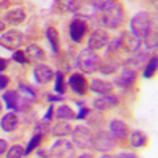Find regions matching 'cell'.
Segmentation results:
<instances>
[{
	"label": "cell",
	"mask_w": 158,
	"mask_h": 158,
	"mask_svg": "<svg viewBox=\"0 0 158 158\" xmlns=\"http://www.w3.org/2000/svg\"><path fill=\"white\" fill-rule=\"evenodd\" d=\"M101 24L108 29H117L123 21V8L118 2H114L108 8L101 10Z\"/></svg>",
	"instance_id": "6da1fadb"
},
{
	"label": "cell",
	"mask_w": 158,
	"mask_h": 158,
	"mask_svg": "<svg viewBox=\"0 0 158 158\" xmlns=\"http://www.w3.org/2000/svg\"><path fill=\"white\" fill-rule=\"evenodd\" d=\"M147 59V54H141V56H138V57H135V59H130V60H125L123 62V68H127V70H130V71H138L139 68H141V65H142V62Z\"/></svg>",
	"instance_id": "cb8c5ba5"
},
{
	"label": "cell",
	"mask_w": 158,
	"mask_h": 158,
	"mask_svg": "<svg viewBox=\"0 0 158 158\" xmlns=\"http://www.w3.org/2000/svg\"><path fill=\"white\" fill-rule=\"evenodd\" d=\"M130 27H131V33L135 36L144 38L149 32H152V19L146 11H141L130 21Z\"/></svg>",
	"instance_id": "3957f363"
},
{
	"label": "cell",
	"mask_w": 158,
	"mask_h": 158,
	"mask_svg": "<svg viewBox=\"0 0 158 158\" xmlns=\"http://www.w3.org/2000/svg\"><path fill=\"white\" fill-rule=\"evenodd\" d=\"M76 65H77V68L84 73H95L101 65V59L94 51L82 49L76 57Z\"/></svg>",
	"instance_id": "7a4b0ae2"
},
{
	"label": "cell",
	"mask_w": 158,
	"mask_h": 158,
	"mask_svg": "<svg viewBox=\"0 0 158 158\" xmlns=\"http://www.w3.org/2000/svg\"><path fill=\"white\" fill-rule=\"evenodd\" d=\"M51 156H56V158H71L74 156V147L68 141L65 139H59L54 146L51 147V152H49Z\"/></svg>",
	"instance_id": "9c48e42d"
},
{
	"label": "cell",
	"mask_w": 158,
	"mask_h": 158,
	"mask_svg": "<svg viewBox=\"0 0 158 158\" xmlns=\"http://www.w3.org/2000/svg\"><path fill=\"white\" fill-rule=\"evenodd\" d=\"M117 97H112V95H101L100 98H97L94 101V108L97 111H108L111 108H114L117 104Z\"/></svg>",
	"instance_id": "5bb4252c"
},
{
	"label": "cell",
	"mask_w": 158,
	"mask_h": 158,
	"mask_svg": "<svg viewBox=\"0 0 158 158\" xmlns=\"http://www.w3.org/2000/svg\"><path fill=\"white\" fill-rule=\"evenodd\" d=\"M6 67H8V60H5V59L0 57V71H3Z\"/></svg>",
	"instance_id": "60d3db41"
},
{
	"label": "cell",
	"mask_w": 158,
	"mask_h": 158,
	"mask_svg": "<svg viewBox=\"0 0 158 158\" xmlns=\"http://www.w3.org/2000/svg\"><path fill=\"white\" fill-rule=\"evenodd\" d=\"M81 5V0H57V8L63 13H77Z\"/></svg>",
	"instance_id": "e0dca14e"
},
{
	"label": "cell",
	"mask_w": 158,
	"mask_h": 158,
	"mask_svg": "<svg viewBox=\"0 0 158 158\" xmlns=\"http://www.w3.org/2000/svg\"><path fill=\"white\" fill-rule=\"evenodd\" d=\"M109 130H111V135L115 139H125L127 135H128V127L122 120H111Z\"/></svg>",
	"instance_id": "9a60e30c"
},
{
	"label": "cell",
	"mask_w": 158,
	"mask_h": 158,
	"mask_svg": "<svg viewBox=\"0 0 158 158\" xmlns=\"http://www.w3.org/2000/svg\"><path fill=\"white\" fill-rule=\"evenodd\" d=\"M115 0H90V5L94 6L95 10H104L108 8L109 5H112Z\"/></svg>",
	"instance_id": "4dcf8cb0"
},
{
	"label": "cell",
	"mask_w": 158,
	"mask_h": 158,
	"mask_svg": "<svg viewBox=\"0 0 158 158\" xmlns=\"http://www.w3.org/2000/svg\"><path fill=\"white\" fill-rule=\"evenodd\" d=\"M68 84L77 95H84L87 90V81L81 73H73L68 79Z\"/></svg>",
	"instance_id": "7c38bea8"
},
{
	"label": "cell",
	"mask_w": 158,
	"mask_h": 158,
	"mask_svg": "<svg viewBox=\"0 0 158 158\" xmlns=\"http://www.w3.org/2000/svg\"><path fill=\"white\" fill-rule=\"evenodd\" d=\"M54 74L56 73L52 71V68H49L44 63H40L33 68V76L36 79V82H40V84H48L51 79L54 77Z\"/></svg>",
	"instance_id": "8fae6325"
},
{
	"label": "cell",
	"mask_w": 158,
	"mask_h": 158,
	"mask_svg": "<svg viewBox=\"0 0 158 158\" xmlns=\"http://www.w3.org/2000/svg\"><path fill=\"white\" fill-rule=\"evenodd\" d=\"M94 149L98 152H109L114 149V136L108 131H98L94 136Z\"/></svg>",
	"instance_id": "ba28073f"
},
{
	"label": "cell",
	"mask_w": 158,
	"mask_h": 158,
	"mask_svg": "<svg viewBox=\"0 0 158 158\" xmlns=\"http://www.w3.org/2000/svg\"><path fill=\"white\" fill-rule=\"evenodd\" d=\"M5 155L8 158H19V156H25V149L21 146H13L10 147L8 152H5Z\"/></svg>",
	"instance_id": "83f0119b"
},
{
	"label": "cell",
	"mask_w": 158,
	"mask_h": 158,
	"mask_svg": "<svg viewBox=\"0 0 158 158\" xmlns=\"http://www.w3.org/2000/svg\"><path fill=\"white\" fill-rule=\"evenodd\" d=\"M3 100L6 101V106L13 111H21L30 104V98L19 95V92H6L3 95Z\"/></svg>",
	"instance_id": "8992f818"
},
{
	"label": "cell",
	"mask_w": 158,
	"mask_h": 158,
	"mask_svg": "<svg viewBox=\"0 0 158 158\" xmlns=\"http://www.w3.org/2000/svg\"><path fill=\"white\" fill-rule=\"evenodd\" d=\"M56 115H57V118H60V120H71V118L76 117L74 111H73L70 106H67V104H62V106H59L57 111H56Z\"/></svg>",
	"instance_id": "484cf974"
},
{
	"label": "cell",
	"mask_w": 158,
	"mask_h": 158,
	"mask_svg": "<svg viewBox=\"0 0 158 158\" xmlns=\"http://www.w3.org/2000/svg\"><path fill=\"white\" fill-rule=\"evenodd\" d=\"M40 142H41V135H35L32 139H30V142H29V146H27V149H25V155H29L33 149H36L38 146H40Z\"/></svg>",
	"instance_id": "d6a6232c"
},
{
	"label": "cell",
	"mask_w": 158,
	"mask_h": 158,
	"mask_svg": "<svg viewBox=\"0 0 158 158\" xmlns=\"http://www.w3.org/2000/svg\"><path fill=\"white\" fill-rule=\"evenodd\" d=\"M6 149H8L6 141H5V139H0V155H3V153L6 152Z\"/></svg>",
	"instance_id": "ab89813d"
},
{
	"label": "cell",
	"mask_w": 158,
	"mask_h": 158,
	"mask_svg": "<svg viewBox=\"0 0 158 158\" xmlns=\"http://www.w3.org/2000/svg\"><path fill=\"white\" fill-rule=\"evenodd\" d=\"M117 68H118V67H117L115 63H112V62H108V63H103V62H101V65H100L98 70H100L103 74H112Z\"/></svg>",
	"instance_id": "1f68e13d"
},
{
	"label": "cell",
	"mask_w": 158,
	"mask_h": 158,
	"mask_svg": "<svg viewBox=\"0 0 158 158\" xmlns=\"http://www.w3.org/2000/svg\"><path fill=\"white\" fill-rule=\"evenodd\" d=\"M24 54H25V57H27V59H30L33 62H38V60H43L44 59L43 49L40 48V46H36V44H29L27 49L24 51Z\"/></svg>",
	"instance_id": "603a6c76"
},
{
	"label": "cell",
	"mask_w": 158,
	"mask_h": 158,
	"mask_svg": "<svg viewBox=\"0 0 158 158\" xmlns=\"http://www.w3.org/2000/svg\"><path fill=\"white\" fill-rule=\"evenodd\" d=\"M120 44H122V35L118 36V38L115 40V41H112V43H111V46H109V51H115V49H117L118 46H120Z\"/></svg>",
	"instance_id": "8d00e7d4"
},
{
	"label": "cell",
	"mask_w": 158,
	"mask_h": 158,
	"mask_svg": "<svg viewBox=\"0 0 158 158\" xmlns=\"http://www.w3.org/2000/svg\"><path fill=\"white\" fill-rule=\"evenodd\" d=\"M52 115H54V109H52V106H51V108L48 109V114H46L44 118H46V120H49V118H52Z\"/></svg>",
	"instance_id": "b9f144b4"
},
{
	"label": "cell",
	"mask_w": 158,
	"mask_h": 158,
	"mask_svg": "<svg viewBox=\"0 0 158 158\" xmlns=\"http://www.w3.org/2000/svg\"><path fill=\"white\" fill-rule=\"evenodd\" d=\"M118 156H130V158H135L136 155H135V153H120Z\"/></svg>",
	"instance_id": "7bdbcfd3"
},
{
	"label": "cell",
	"mask_w": 158,
	"mask_h": 158,
	"mask_svg": "<svg viewBox=\"0 0 158 158\" xmlns=\"http://www.w3.org/2000/svg\"><path fill=\"white\" fill-rule=\"evenodd\" d=\"M135 79H136V73H135V71H130V70L123 68L122 76H118V77L115 79V84L120 85L122 89H128L131 84L135 82Z\"/></svg>",
	"instance_id": "ac0fdd59"
},
{
	"label": "cell",
	"mask_w": 158,
	"mask_h": 158,
	"mask_svg": "<svg viewBox=\"0 0 158 158\" xmlns=\"http://www.w3.org/2000/svg\"><path fill=\"white\" fill-rule=\"evenodd\" d=\"M13 60H16L18 63H25V62H27V57H25V54H24V52L22 51H16L15 52V54H13Z\"/></svg>",
	"instance_id": "836d02e7"
},
{
	"label": "cell",
	"mask_w": 158,
	"mask_h": 158,
	"mask_svg": "<svg viewBox=\"0 0 158 158\" xmlns=\"http://www.w3.org/2000/svg\"><path fill=\"white\" fill-rule=\"evenodd\" d=\"M87 114H90V111H89L87 108H82L81 111H79V114H76V117H77V118H85Z\"/></svg>",
	"instance_id": "f35d334b"
},
{
	"label": "cell",
	"mask_w": 158,
	"mask_h": 158,
	"mask_svg": "<svg viewBox=\"0 0 158 158\" xmlns=\"http://www.w3.org/2000/svg\"><path fill=\"white\" fill-rule=\"evenodd\" d=\"M109 43V35L106 30L103 29H97L90 33L89 36V41H87V49L90 51H97V49H101L104 46H108Z\"/></svg>",
	"instance_id": "52a82bcc"
},
{
	"label": "cell",
	"mask_w": 158,
	"mask_h": 158,
	"mask_svg": "<svg viewBox=\"0 0 158 158\" xmlns=\"http://www.w3.org/2000/svg\"><path fill=\"white\" fill-rule=\"evenodd\" d=\"M0 111H2V103H0Z\"/></svg>",
	"instance_id": "bcb514c9"
},
{
	"label": "cell",
	"mask_w": 158,
	"mask_h": 158,
	"mask_svg": "<svg viewBox=\"0 0 158 158\" xmlns=\"http://www.w3.org/2000/svg\"><path fill=\"white\" fill-rule=\"evenodd\" d=\"M114 85L108 81H101V79H94L90 82V90L95 92V94H100V95H109L112 92Z\"/></svg>",
	"instance_id": "2e32d148"
},
{
	"label": "cell",
	"mask_w": 158,
	"mask_h": 158,
	"mask_svg": "<svg viewBox=\"0 0 158 158\" xmlns=\"http://www.w3.org/2000/svg\"><path fill=\"white\" fill-rule=\"evenodd\" d=\"M155 71H156V57H152L147 63L146 70H144V77H147V79L152 77L155 74Z\"/></svg>",
	"instance_id": "f1b7e54d"
},
{
	"label": "cell",
	"mask_w": 158,
	"mask_h": 158,
	"mask_svg": "<svg viewBox=\"0 0 158 158\" xmlns=\"http://www.w3.org/2000/svg\"><path fill=\"white\" fill-rule=\"evenodd\" d=\"M144 38H146V48H147V49H156V44H158V35H156V30L149 32Z\"/></svg>",
	"instance_id": "4316f807"
},
{
	"label": "cell",
	"mask_w": 158,
	"mask_h": 158,
	"mask_svg": "<svg viewBox=\"0 0 158 158\" xmlns=\"http://www.w3.org/2000/svg\"><path fill=\"white\" fill-rule=\"evenodd\" d=\"M56 92L57 94H65V79H63V74L60 73V71H57L56 73Z\"/></svg>",
	"instance_id": "f546056e"
},
{
	"label": "cell",
	"mask_w": 158,
	"mask_h": 158,
	"mask_svg": "<svg viewBox=\"0 0 158 158\" xmlns=\"http://www.w3.org/2000/svg\"><path fill=\"white\" fill-rule=\"evenodd\" d=\"M71 133H73V141L79 149H84V150L94 149V135L89 131L87 127L77 125Z\"/></svg>",
	"instance_id": "277c9868"
},
{
	"label": "cell",
	"mask_w": 158,
	"mask_h": 158,
	"mask_svg": "<svg viewBox=\"0 0 158 158\" xmlns=\"http://www.w3.org/2000/svg\"><path fill=\"white\" fill-rule=\"evenodd\" d=\"M25 19V11L22 8H15L6 13V21L10 24H21Z\"/></svg>",
	"instance_id": "d4e9b609"
},
{
	"label": "cell",
	"mask_w": 158,
	"mask_h": 158,
	"mask_svg": "<svg viewBox=\"0 0 158 158\" xmlns=\"http://www.w3.org/2000/svg\"><path fill=\"white\" fill-rule=\"evenodd\" d=\"M87 33V24L82 19H74L70 25V38L74 43H81Z\"/></svg>",
	"instance_id": "30bf717a"
},
{
	"label": "cell",
	"mask_w": 158,
	"mask_h": 158,
	"mask_svg": "<svg viewBox=\"0 0 158 158\" xmlns=\"http://www.w3.org/2000/svg\"><path fill=\"white\" fill-rule=\"evenodd\" d=\"M8 82H10L8 76H5V74H0V89H6Z\"/></svg>",
	"instance_id": "74e56055"
},
{
	"label": "cell",
	"mask_w": 158,
	"mask_h": 158,
	"mask_svg": "<svg viewBox=\"0 0 158 158\" xmlns=\"http://www.w3.org/2000/svg\"><path fill=\"white\" fill-rule=\"evenodd\" d=\"M19 89L24 92V95H25V94H29L32 98L35 97V90H32V87H30V85H24V84H19Z\"/></svg>",
	"instance_id": "e575fe53"
},
{
	"label": "cell",
	"mask_w": 158,
	"mask_h": 158,
	"mask_svg": "<svg viewBox=\"0 0 158 158\" xmlns=\"http://www.w3.org/2000/svg\"><path fill=\"white\" fill-rule=\"evenodd\" d=\"M128 141H130V146H131V147L139 149V147H142V146H146V142H147V136L144 135L142 131L135 130V131H131V133H130Z\"/></svg>",
	"instance_id": "ffe728a7"
},
{
	"label": "cell",
	"mask_w": 158,
	"mask_h": 158,
	"mask_svg": "<svg viewBox=\"0 0 158 158\" xmlns=\"http://www.w3.org/2000/svg\"><path fill=\"white\" fill-rule=\"evenodd\" d=\"M36 130L43 131V133H44V131H49V130H51V128H49V125H48V120H46V118H44L43 122H40V123L36 125Z\"/></svg>",
	"instance_id": "d590c367"
},
{
	"label": "cell",
	"mask_w": 158,
	"mask_h": 158,
	"mask_svg": "<svg viewBox=\"0 0 158 158\" xmlns=\"http://www.w3.org/2000/svg\"><path fill=\"white\" fill-rule=\"evenodd\" d=\"M36 155H40V156H44L46 153H44V150H40V152H36Z\"/></svg>",
	"instance_id": "f6af8a7d"
},
{
	"label": "cell",
	"mask_w": 158,
	"mask_h": 158,
	"mask_svg": "<svg viewBox=\"0 0 158 158\" xmlns=\"http://www.w3.org/2000/svg\"><path fill=\"white\" fill-rule=\"evenodd\" d=\"M46 36L49 40V43H51V48H52V52L54 54H57V52L60 51V35L57 32L56 27H49L46 30Z\"/></svg>",
	"instance_id": "7402d4cb"
},
{
	"label": "cell",
	"mask_w": 158,
	"mask_h": 158,
	"mask_svg": "<svg viewBox=\"0 0 158 158\" xmlns=\"http://www.w3.org/2000/svg\"><path fill=\"white\" fill-rule=\"evenodd\" d=\"M24 33L19 30H6L2 36H0V46H3L10 51H16L18 48H21L24 44Z\"/></svg>",
	"instance_id": "5b68a950"
},
{
	"label": "cell",
	"mask_w": 158,
	"mask_h": 158,
	"mask_svg": "<svg viewBox=\"0 0 158 158\" xmlns=\"http://www.w3.org/2000/svg\"><path fill=\"white\" fill-rule=\"evenodd\" d=\"M122 46L127 52H136L141 48V38L135 36L133 33H123L122 35Z\"/></svg>",
	"instance_id": "4fadbf2b"
},
{
	"label": "cell",
	"mask_w": 158,
	"mask_h": 158,
	"mask_svg": "<svg viewBox=\"0 0 158 158\" xmlns=\"http://www.w3.org/2000/svg\"><path fill=\"white\" fill-rule=\"evenodd\" d=\"M3 30H5V24L0 21V32H3Z\"/></svg>",
	"instance_id": "ee69618b"
},
{
	"label": "cell",
	"mask_w": 158,
	"mask_h": 158,
	"mask_svg": "<svg viewBox=\"0 0 158 158\" xmlns=\"http://www.w3.org/2000/svg\"><path fill=\"white\" fill-rule=\"evenodd\" d=\"M18 127V115L16 114H13V112H10V114H5L3 117H2V120H0V128H2L3 131H13Z\"/></svg>",
	"instance_id": "d6986e66"
},
{
	"label": "cell",
	"mask_w": 158,
	"mask_h": 158,
	"mask_svg": "<svg viewBox=\"0 0 158 158\" xmlns=\"http://www.w3.org/2000/svg\"><path fill=\"white\" fill-rule=\"evenodd\" d=\"M54 136H57V138H62V136H68L70 133H71V125L70 123H67V122H63V120H60V122H57V123H54L52 125V128L49 130Z\"/></svg>",
	"instance_id": "44dd1931"
}]
</instances>
